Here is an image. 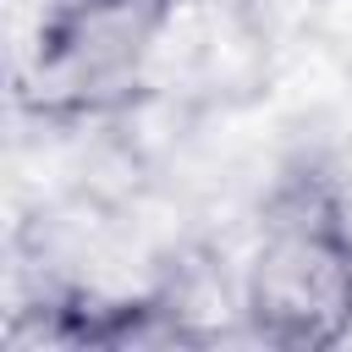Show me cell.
Returning <instances> with one entry per match:
<instances>
[{
	"label": "cell",
	"mask_w": 352,
	"mask_h": 352,
	"mask_svg": "<svg viewBox=\"0 0 352 352\" xmlns=\"http://www.w3.org/2000/svg\"><path fill=\"white\" fill-rule=\"evenodd\" d=\"M242 324L280 352H330L352 336V209L336 176L308 160L286 165L258 204Z\"/></svg>",
	"instance_id": "1"
},
{
	"label": "cell",
	"mask_w": 352,
	"mask_h": 352,
	"mask_svg": "<svg viewBox=\"0 0 352 352\" xmlns=\"http://www.w3.org/2000/svg\"><path fill=\"white\" fill-rule=\"evenodd\" d=\"M182 16V0H50L22 60L16 110L50 126L126 110Z\"/></svg>",
	"instance_id": "2"
}]
</instances>
